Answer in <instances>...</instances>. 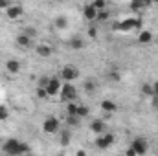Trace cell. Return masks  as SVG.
Wrapping results in <instances>:
<instances>
[{
    "label": "cell",
    "mask_w": 158,
    "mask_h": 156,
    "mask_svg": "<svg viewBox=\"0 0 158 156\" xmlns=\"http://www.w3.org/2000/svg\"><path fill=\"white\" fill-rule=\"evenodd\" d=\"M92 6H94L98 11H101V9H107V0H94V2H92Z\"/></svg>",
    "instance_id": "4316f807"
},
{
    "label": "cell",
    "mask_w": 158,
    "mask_h": 156,
    "mask_svg": "<svg viewBox=\"0 0 158 156\" xmlns=\"http://www.w3.org/2000/svg\"><path fill=\"white\" fill-rule=\"evenodd\" d=\"M61 86H63V83H61V79H59V77H50V83L46 84L48 97L57 96V94H59V90H61Z\"/></svg>",
    "instance_id": "52a82bcc"
},
{
    "label": "cell",
    "mask_w": 158,
    "mask_h": 156,
    "mask_svg": "<svg viewBox=\"0 0 158 156\" xmlns=\"http://www.w3.org/2000/svg\"><path fill=\"white\" fill-rule=\"evenodd\" d=\"M151 2H155V4H158V0H151Z\"/></svg>",
    "instance_id": "f35d334b"
},
{
    "label": "cell",
    "mask_w": 158,
    "mask_h": 156,
    "mask_svg": "<svg viewBox=\"0 0 158 156\" xmlns=\"http://www.w3.org/2000/svg\"><path fill=\"white\" fill-rule=\"evenodd\" d=\"M9 6H11V2H9V0H0V9H4V11H6Z\"/></svg>",
    "instance_id": "836d02e7"
},
{
    "label": "cell",
    "mask_w": 158,
    "mask_h": 156,
    "mask_svg": "<svg viewBox=\"0 0 158 156\" xmlns=\"http://www.w3.org/2000/svg\"><path fill=\"white\" fill-rule=\"evenodd\" d=\"M105 129H107L105 119H94V121L90 123V130H92L94 134H103V132H105Z\"/></svg>",
    "instance_id": "4fadbf2b"
},
{
    "label": "cell",
    "mask_w": 158,
    "mask_h": 156,
    "mask_svg": "<svg viewBox=\"0 0 158 156\" xmlns=\"http://www.w3.org/2000/svg\"><path fill=\"white\" fill-rule=\"evenodd\" d=\"M138 42H140V44H149V42H153V31H147V30L140 31V33H138Z\"/></svg>",
    "instance_id": "2e32d148"
},
{
    "label": "cell",
    "mask_w": 158,
    "mask_h": 156,
    "mask_svg": "<svg viewBox=\"0 0 158 156\" xmlns=\"http://www.w3.org/2000/svg\"><path fill=\"white\" fill-rule=\"evenodd\" d=\"M35 53H37L39 57H42V59H48V57L53 53V48H52L50 44H39V46L35 48Z\"/></svg>",
    "instance_id": "7c38bea8"
},
{
    "label": "cell",
    "mask_w": 158,
    "mask_h": 156,
    "mask_svg": "<svg viewBox=\"0 0 158 156\" xmlns=\"http://www.w3.org/2000/svg\"><path fill=\"white\" fill-rule=\"evenodd\" d=\"M86 33H88L90 39H98V28H96V26H90V28L86 30Z\"/></svg>",
    "instance_id": "4dcf8cb0"
},
{
    "label": "cell",
    "mask_w": 158,
    "mask_h": 156,
    "mask_svg": "<svg viewBox=\"0 0 158 156\" xmlns=\"http://www.w3.org/2000/svg\"><path fill=\"white\" fill-rule=\"evenodd\" d=\"M90 114V109L86 107V105H77V116L83 119V117H86Z\"/></svg>",
    "instance_id": "d4e9b609"
},
{
    "label": "cell",
    "mask_w": 158,
    "mask_h": 156,
    "mask_svg": "<svg viewBox=\"0 0 158 156\" xmlns=\"http://www.w3.org/2000/svg\"><path fill=\"white\" fill-rule=\"evenodd\" d=\"M59 127H61V121L55 116H48L42 121V130H44L46 134H55V132L59 130Z\"/></svg>",
    "instance_id": "277c9868"
},
{
    "label": "cell",
    "mask_w": 158,
    "mask_h": 156,
    "mask_svg": "<svg viewBox=\"0 0 158 156\" xmlns=\"http://www.w3.org/2000/svg\"><path fill=\"white\" fill-rule=\"evenodd\" d=\"M9 117V110H7V107L6 105H0V121H6Z\"/></svg>",
    "instance_id": "f1b7e54d"
},
{
    "label": "cell",
    "mask_w": 158,
    "mask_h": 156,
    "mask_svg": "<svg viewBox=\"0 0 158 156\" xmlns=\"http://www.w3.org/2000/svg\"><path fill=\"white\" fill-rule=\"evenodd\" d=\"M79 77V70L74 64H66L61 68V79L63 81H76Z\"/></svg>",
    "instance_id": "8992f818"
},
{
    "label": "cell",
    "mask_w": 158,
    "mask_h": 156,
    "mask_svg": "<svg viewBox=\"0 0 158 156\" xmlns=\"http://www.w3.org/2000/svg\"><path fill=\"white\" fill-rule=\"evenodd\" d=\"M131 147L134 149L136 156L145 154V153L149 151V143H147V140H145V138H142V136H136V138L131 142Z\"/></svg>",
    "instance_id": "5b68a950"
},
{
    "label": "cell",
    "mask_w": 158,
    "mask_h": 156,
    "mask_svg": "<svg viewBox=\"0 0 158 156\" xmlns=\"http://www.w3.org/2000/svg\"><path fill=\"white\" fill-rule=\"evenodd\" d=\"M83 17H85L88 22H94V20L98 18V9H96L92 4H86V6L83 7Z\"/></svg>",
    "instance_id": "8fae6325"
},
{
    "label": "cell",
    "mask_w": 158,
    "mask_h": 156,
    "mask_svg": "<svg viewBox=\"0 0 158 156\" xmlns=\"http://www.w3.org/2000/svg\"><path fill=\"white\" fill-rule=\"evenodd\" d=\"M55 2H64V0H55Z\"/></svg>",
    "instance_id": "ab89813d"
},
{
    "label": "cell",
    "mask_w": 158,
    "mask_h": 156,
    "mask_svg": "<svg viewBox=\"0 0 158 156\" xmlns=\"http://www.w3.org/2000/svg\"><path fill=\"white\" fill-rule=\"evenodd\" d=\"M99 107H101V110L103 112H116V109H118V105L114 103V101H110V99H103L101 103H99Z\"/></svg>",
    "instance_id": "9a60e30c"
},
{
    "label": "cell",
    "mask_w": 158,
    "mask_h": 156,
    "mask_svg": "<svg viewBox=\"0 0 158 156\" xmlns=\"http://www.w3.org/2000/svg\"><path fill=\"white\" fill-rule=\"evenodd\" d=\"M125 154H127V156H136V153H134V149H132V147H129V149L125 151Z\"/></svg>",
    "instance_id": "8d00e7d4"
},
{
    "label": "cell",
    "mask_w": 158,
    "mask_h": 156,
    "mask_svg": "<svg viewBox=\"0 0 158 156\" xmlns=\"http://www.w3.org/2000/svg\"><path fill=\"white\" fill-rule=\"evenodd\" d=\"M107 77H109V81H114V83H118V81H119V74L116 72V70H110V72L107 74Z\"/></svg>",
    "instance_id": "f546056e"
},
{
    "label": "cell",
    "mask_w": 158,
    "mask_h": 156,
    "mask_svg": "<svg viewBox=\"0 0 158 156\" xmlns=\"http://www.w3.org/2000/svg\"><path fill=\"white\" fill-rule=\"evenodd\" d=\"M20 70H22V64H20V61H17V59H7L6 61V72H9V74H20Z\"/></svg>",
    "instance_id": "30bf717a"
},
{
    "label": "cell",
    "mask_w": 158,
    "mask_h": 156,
    "mask_svg": "<svg viewBox=\"0 0 158 156\" xmlns=\"http://www.w3.org/2000/svg\"><path fill=\"white\" fill-rule=\"evenodd\" d=\"M83 88H85V92H86V94H94V92H96V88H98V84H96V81L86 79V81L83 83Z\"/></svg>",
    "instance_id": "44dd1931"
},
{
    "label": "cell",
    "mask_w": 158,
    "mask_h": 156,
    "mask_svg": "<svg viewBox=\"0 0 158 156\" xmlns=\"http://www.w3.org/2000/svg\"><path fill=\"white\" fill-rule=\"evenodd\" d=\"M142 94L145 97H151L153 96V83H143L142 84Z\"/></svg>",
    "instance_id": "603a6c76"
},
{
    "label": "cell",
    "mask_w": 158,
    "mask_h": 156,
    "mask_svg": "<svg viewBox=\"0 0 158 156\" xmlns=\"http://www.w3.org/2000/svg\"><path fill=\"white\" fill-rule=\"evenodd\" d=\"M151 97H153V107L158 109V96H151Z\"/></svg>",
    "instance_id": "74e56055"
},
{
    "label": "cell",
    "mask_w": 158,
    "mask_h": 156,
    "mask_svg": "<svg viewBox=\"0 0 158 156\" xmlns=\"http://www.w3.org/2000/svg\"><path fill=\"white\" fill-rule=\"evenodd\" d=\"M70 138H72V134H70V130H68V129H64V130L61 132V140H59V143H61L63 147H66V145L70 143Z\"/></svg>",
    "instance_id": "7402d4cb"
},
{
    "label": "cell",
    "mask_w": 158,
    "mask_h": 156,
    "mask_svg": "<svg viewBox=\"0 0 158 156\" xmlns=\"http://www.w3.org/2000/svg\"><path fill=\"white\" fill-rule=\"evenodd\" d=\"M153 2L151 0H131V9L132 11H140V9H145V7H149Z\"/></svg>",
    "instance_id": "5bb4252c"
},
{
    "label": "cell",
    "mask_w": 158,
    "mask_h": 156,
    "mask_svg": "<svg viewBox=\"0 0 158 156\" xmlns=\"http://www.w3.org/2000/svg\"><path fill=\"white\" fill-rule=\"evenodd\" d=\"M22 13H24V9H22V6H19V4H11V6L6 9V17H7L9 20H17V18H20Z\"/></svg>",
    "instance_id": "9c48e42d"
},
{
    "label": "cell",
    "mask_w": 158,
    "mask_h": 156,
    "mask_svg": "<svg viewBox=\"0 0 158 156\" xmlns=\"http://www.w3.org/2000/svg\"><path fill=\"white\" fill-rule=\"evenodd\" d=\"M109 18H110V11H109V9L98 11V18H96V20H101V22H103V20H109Z\"/></svg>",
    "instance_id": "484cf974"
},
{
    "label": "cell",
    "mask_w": 158,
    "mask_h": 156,
    "mask_svg": "<svg viewBox=\"0 0 158 156\" xmlns=\"http://www.w3.org/2000/svg\"><path fill=\"white\" fill-rule=\"evenodd\" d=\"M77 105L79 103H76V101H68L66 103V114H77Z\"/></svg>",
    "instance_id": "cb8c5ba5"
},
{
    "label": "cell",
    "mask_w": 158,
    "mask_h": 156,
    "mask_svg": "<svg viewBox=\"0 0 158 156\" xmlns=\"http://www.w3.org/2000/svg\"><path fill=\"white\" fill-rule=\"evenodd\" d=\"M31 37L30 35H26V33H19L17 35V44L19 46H22V48H28V46H31Z\"/></svg>",
    "instance_id": "e0dca14e"
},
{
    "label": "cell",
    "mask_w": 158,
    "mask_h": 156,
    "mask_svg": "<svg viewBox=\"0 0 158 156\" xmlns=\"http://www.w3.org/2000/svg\"><path fill=\"white\" fill-rule=\"evenodd\" d=\"M114 142H116V136H114L112 132H103V136H98V138H96V147L101 149V151H105V149H109Z\"/></svg>",
    "instance_id": "3957f363"
},
{
    "label": "cell",
    "mask_w": 158,
    "mask_h": 156,
    "mask_svg": "<svg viewBox=\"0 0 158 156\" xmlns=\"http://www.w3.org/2000/svg\"><path fill=\"white\" fill-rule=\"evenodd\" d=\"M24 33H26V35H30L31 39H35V37H37V30H35V28H28Z\"/></svg>",
    "instance_id": "d6a6232c"
},
{
    "label": "cell",
    "mask_w": 158,
    "mask_h": 156,
    "mask_svg": "<svg viewBox=\"0 0 158 156\" xmlns=\"http://www.w3.org/2000/svg\"><path fill=\"white\" fill-rule=\"evenodd\" d=\"M143 24H142V18H134V30H140Z\"/></svg>",
    "instance_id": "e575fe53"
},
{
    "label": "cell",
    "mask_w": 158,
    "mask_h": 156,
    "mask_svg": "<svg viewBox=\"0 0 158 156\" xmlns=\"http://www.w3.org/2000/svg\"><path fill=\"white\" fill-rule=\"evenodd\" d=\"M35 96H37L39 99H46V97H48V92H46V88H44V86H37Z\"/></svg>",
    "instance_id": "83f0119b"
},
{
    "label": "cell",
    "mask_w": 158,
    "mask_h": 156,
    "mask_svg": "<svg viewBox=\"0 0 158 156\" xmlns=\"http://www.w3.org/2000/svg\"><path fill=\"white\" fill-rule=\"evenodd\" d=\"M112 30H114V31H123V33L134 30V18H125V20H121V22L112 24Z\"/></svg>",
    "instance_id": "ba28073f"
},
{
    "label": "cell",
    "mask_w": 158,
    "mask_h": 156,
    "mask_svg": "<svg viewBox=\"0 0 158 156\" xmlns=\"http://www.w3.org/2000/svg\"><path fill=\"white\" fill-rule=\"evenodd\" d=\"M59 96H61V101H63V103L76 101V97H77V90H76V86H74L70 81H64V84H63L61 90H59Z\"/></svg>",
    "instance_id": "7a4b0ae2"
},
{
    "label": "cell",
    "mask_w": 158,
    "mask_h": 156,
    "mask_svg": "<svg viewBox=\"0 0 158 156\" xmlns=\"http://www.w3.org/2000/svg\"><path fill=\"white\" fill-rule=\"evenodd\" d=\"M2 151H4L6 154H11V156L28 154V153H31L30 145L24 143V142H20V140H17V138H9V140H6L4 145H2Z\"/></svg>",
    "instance_id": "6da1fadb"
},
{
    "label": "cell",
    "mask_w": 158,
    "mask_h": 156,
    "mask_svg": "<svg viewBox=\"0 0 158 156\" xmlns=\"http://www.w3.org/2000/svg\"><path fill=\"white\" fill-rule=\"evenodd\" d=\"M153 96H158V81L153 83Z\"/></svg>",
    "instance_id": "d590c367"
},
{
    "label": "cell",
    "mask_w": 158,
    "mask_h": 156,
    "mask_svg": "<svg viewBox=\"0 0 158 156\" xmlns=\"http://www.w3.org/2000/svg\"><path fill=\"white\" fill-rule=\"evenodd\" d=\"M48 83H50V77H48V76H42V77L39 79V83H37V86H44V88H46Z\"/></svg>",
    "instance_id": "1f68e13d"
},
{
    "label": "cell",
    "mask_w": 158,
    "mask_h": 156,
    "mask_svg": "<svg viewBox=\"0 0 158 156\" xmlns=\"http://www.w3.org/2000/svg\"><path fill=\"white\" fill-rule=\"evenodd\" d=\"M68 44H70L72 50H83L85 48V40L79 39V37H72V39L68 40Z\"/></svg>",
    "instance_id": "ffe728a7"
},
{
    "label": "cell",
    "mask_w": 158,
    "mask_h": 156,
    "mask_svg": "<svg viewBox=\"0 0 158 156\" xmlns=\"http://www.w3.org/2000/svg\"><path fill=\"white\" fill-rule=\"evenodd\" d=\"M64 121H66L68 127H79V125H81V117H79L77 114H66Z\"/></svg>",
    "instance_id": "ac0fdd59"
},
{
    "label": "cell",
    "mask_w": 158,
    "mask_h": 156,
    "mask_svg": "<svg viewBox=\"0 0 158 156\" xmlns=\"http://www.w3.org/2000/svg\"><path fill=\"white\" fill-rule=\"evenodd\" d=\"M53 24H55L57 30H66V28H68V18H66L64 15H59V17L53 20Z\"/></svg>",
    "instance_id": "d6986e66"
}]
</instances>
